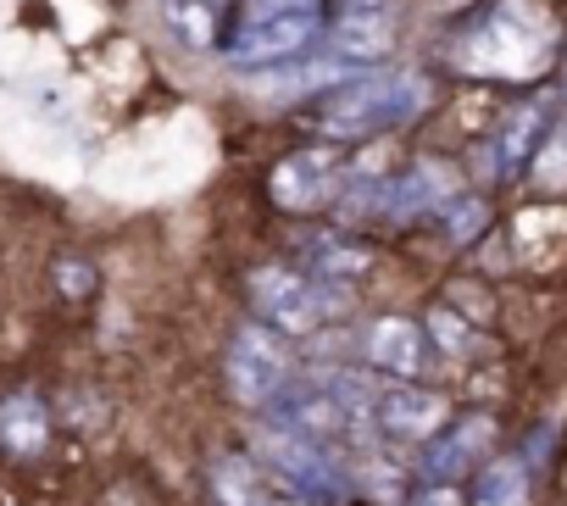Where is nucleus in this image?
Masks as SVG:
<instances>
[{"mask_svg":"<svg viewBox=\"0 0 567 506\" xmlns=\"http://www.w3.org/2000/svg\"><path fill=\"white\" fill-rule=\"evenodd\" d=\"M429 106V84L417 73H379V79H346L334 90H323L301 123L312 134H329L334 145L368 140V134H390L401 123H412Z\"/></svg>","mask_w":567,"mask_h":506,"instance_id":"1","label":"nucleus"},{"mask_svg":"<svg viewBox=\"0 0 567 506\" xmlns=\"http://www.w3.org/2000/svg\"><path fill=\"white\" fill-rule=\"evenodd\" d=\"M550 45H556V23L534 7V0H501L473 40V68L512 73V79L539 73L550 62Z\"/></svg>","mask_w":567,"mask_h":506,"instance_id":"2","label":"nucleus"},{"mask_svg":"<svg viewBox=\"0 0 567 506\" xmlns=\"http://www.w3.org/2000/svg\"><path fill=\"white\" fill-rule=\"evenodd\" d=\"M250 301H256V318H267L272 329H284V334H312V329H323L329 318H340L351 296H346L340 285L312 279V273L256 268V273H250Z\"/></svg>","mask_w":567,"mask_h":506,"instance_id":"3","label":"nucleus"},{"mask_svg":"<svg viewBox=\"0 0 567 506\" xmlns=\"http://www.w3.org/2000/svg\"><path fill=\"white\" fill-rule=\"evenodd\" d=\"M256 456L296 489V500H340L346 495V473L329 462V451L307 434L290 428H256Z\"/></svg>","mask_w":567,"mask_h":506,"instance_id":"4","label":"nucleus"},{"mask_svg":"<svg viewBox=\"0 0 567 506\" xmlns=\"http://www.w3.org/2000/svg\"><path fill=\"white\" fill-rule=\"evenodd\" d=\"M346 162H351V151L334 145V140L329 145H301V151H290V156L272 167L267 189H272V200L284 211H312V206H323V200L340 195Z\"/></svg>","mask_w":567,"mask_h":506,"instance_id":"5","label":"nucleus"},{"mask_svg":"<svg viewBox=\"0 0 567 506\" xmlns=\"http://www.w3.org/2000/svg\"><path fill=\"white\" fill-rule=\"evenodd\" d=\"M228 384H234L239 401L267 406L284 384H290V351H284V340L261 323H245L228 345Z\"/></svg>","mask_w":567,"mask_h":506,"instance_id":"6","label":"nucleus"},{"mask_svg":"<svg viewBox=\"0 0 567 506\" xmlns=\"http://www.w3.org/2000/svg\"><path fill=\"white\" fill-rule=\"evenodd\" d=\"M318 12H278V18H256L239 29L228 62L234 68H272V62H290V56H307L312 40H318Z\"/></svg>","mask_w":567,"mask_h":506,"instance_id":"7","label":"nucleus"},{"mask_svg":"<svg viewBox=\"0 0 567 506\" xmlns=\"http://www.w3.org/2000/svg\"><path fill=\"white\" fill-rule=\"evenodd\" d=\"M357 62H346V56H290V62H272V68H256L250 79H245V90L250 95H261V101H296V95H323V90H334V84H346V79H357L351 73Z\"/></svg>","mask_w":567,"mask_h":506,"instance_id":"8","label":"nucleus"},{"mask_svg":"<svg viewBox=\"0 0 567 506\" xmlns=\"http://www.w3.org/2000/svg\"><path fill=\"white\" fill-rule=\"evenodd\" d=\"M456 195H462L456 167H451V162L423 156V162H412L401 178H390V184H384V217H379V223H412V217H423V211L451 206Z\"/></svg>","mask_w":567,"mask_h":506,"instance_id":"9","label":"nucleus"},{"mask_svg":"<svg viewBox=\"0 0 567 506\" xmlns=\"http://www.w3.org/2000/svg\"><path fill=\"white\" fill-rule=\"evenodd\" d=\"M395 45V7L390 0H351L334 18V56L346 62H379Z\"/></svg>","mask_w":567,"mask_h":506,"instance_id":"10","label":"nucleus"},{"mask_svg":"<svg viewBox=\"0 0 567 506\" xmlns=\"http://www.w3.org/2000/svg\"><path fill=\"white\" fill-rule=\"evenodd\" d=\"M379 428L395 434V440H429L434 428H445V401L434 390H417L412 379H395L379 390V406H373Z\"/></svg>","mask_w":567,"mask_h":506,"instance_id":"11","label":"nucleus"},{"mask_svg":"<svg viewBox=\"0 0 567 506\" xmlns=\"http://www.w3.org/2000/svg\"><path fill=\"white\" fill-rule=\"evenodd\" d=\"M489 445H495V423H489V417H462L451 434H440V440L423 451V473H429V484H451V478L467 473Z\"/></svg>","mask_w":567,"mask_h":506,"instance_id":"12","label":"nucleus"},{"mask_svg":"<svg viewBox=\"0 0 567 506\" xmlns=\"http://www.w3.org/2000/svg\"><path fill=\"white\" fill-rule=\"evenodd\" d=\"M368 362L384 368L390 379H417V373L429 368L423 329L406 323V318H384V323H373V334H368Z\"/></svg>","mask_w":567,"mask_h":506,"instance_id":"13","label":"nucleus"},{"mask_svg":"<svg viewBox=\"0 0 567 506\" xmlns=\"http://www.w3.org/2000/svg\"><path fill=\"white\" fill-rule=\"evenodd\" d=\"M223 12H228V0H156L162 34H167V40H173L178 51H189V56L212 51Z\"/></svg>","mask_w":567,"mask_h":506,"instance_id":"14","label":"nucleus"},{"mask_svg":"<svg viewBox=\"0 0 567 506\" xmlns=\"http://www.w3.org/2000/svg\"><path fill=\"white\" fill-rule=\"evenodd\" d=\"M45 440H51V412L34 390H18V395L0 401V451L29 462V456L45 451Z\"/></svg>","mask_w":567,"mask_h":506,"instance_id":"15","label":"nucleus"},{"mask_svg":"<svg viewBox=\"0 0 567 506\" xmlns=\"http://www.w3.org/2000/svg\"><path fill=\"white\" fill-rule=\"evenodd\" d=\"M368 268H373V250L346 239V234H312L307 239V273L323 279V285H346V279H357Z\"/></svg>","mask_w":567,"mask_h":506,"instance_id":"16","label":"nucleus"},{"mask_svg":"<svg viewBox=\"0 0 567 506\" xmlns=\"http://www.w3.org/2000/svg\"><path fill=\"white\" fill-rule=\"evenodd\" d=\"M473 506H528V467L517 456H495L478 473V495Z\"/></svg>","mask_w":567,"mask_h":506,"instance_id":"17","label":"nucleus"},{"mask_svg":"<svg viewBox=\"0 0 567 506\" xmlns=\"http://www.w3.org/2000/svg\"><path fill=\"white\" fill-rule=\"evenodd\" d=\"M212 495H217V506H261L267 500L261 478L245 456H217L212 462Z\"/></svg>","mask_w":567,"mask_h":506,"instance_id":"18","label":"nucleus"},{"mask_svg":"<svg viewBox=\"0 0 567 506\" xmlns=\"http://www.w3.org/2000/svg\"><path fill=\"white\" fill-rule=\"evenodd\" d=\"M528 151H539V106H517L501 128V167L512 173Z\"/></svg>","mask_w":567,"mask_h":506,"instance_id":"19","label":"nucleus"},{"mask_svg":"<svg viewBox=\"0 0 567 506\" xmlns=\"http://www.w3.org/2000/svg\"><path fill=\"white\" fill-rule=\"evenodd\" d=\"M534 184H539V189H567V123H556V128L539 140Z\"/></svg>","mask_w":567,"mask_h":506,"instance_id":"20","label":"nucleus"},{"mask_svg":"<svg viewBox=\"0 0 567 506\" xmlns=\"http://www.w3.org/2000/svg\"><path fill=\"white\" fill-rule=\"evenodd\" d=\"M351 478H357V484H362L373 500H401V473H395L384 456H368V462H362Z\"/></svg>","mask_w":567,"mask_h":506,"instance_id":"21","label":"nucleus"},{"mask_svg":"<svg viewBox=\"0 0 567 506\" xmlns=\"http://www.w3.org/2000/svg\"><path fill=\"white\" fill-rule=\"evenodd\" d=\"M484 223H489V206H484V200H473V195H467V200H462V195L451 200L445 228H451V239H456V245H467L473 234H484Z\"/></svg>","mask_w":567,"mask_h":506,"instance_id":"22","label":"nucleus"},{"mask_svg":"<svg viewBox=\"0 0 567 506\" xmlns=\"http://www.w3.org/2000/svg\"><path fill=\"white\" fill-rule=\"evenodd\" d=\"M434 340L445 351H467V329L456 323V312H434Z\"/></svg>","mask_w":567,"mask_h":506,"instance_id":"23","label":"nucleus"},{"mask_svg":"<svg viewBox=\"0 0 567 506\" xmlns=\"http://www.w3.org/2000/svg\"><path fill=\"white\" fill-rule=\"evenodd\" d=\"M56 273H62V290H68V296H90V290H95V273H90V262H62Z\"/></svg>","mask_w":567,"mask_h":506,"instance_id":"24","label":"nucleus"},{"mask_svg":"<svg viewBox=\"0 0 567 506\" xmlns=\"http://www.w3.org/2000/svg\"><path fill=\"white\" fill-rule=\"evenodd\" d=\"M278 12H318V0H250V23L278 18Z\"/></svg>","mask_w":567,"mask_h":506,"instance_id":"25","label":"nucleus"},{"mask_svg":"<svg viewBox=\"0 0 567 506\" xmlns=\"http://www.w3.org/2000/svg\"><path fill=\"white\" fill-rule=\"evenodd\" d=\"M406 506H462V495L451 489V484H429L423 495H412Z\"/></svg>","mask_w":567,"mask_h":506,"instance_id":"26","label":"nucleus"}]
</instances>
